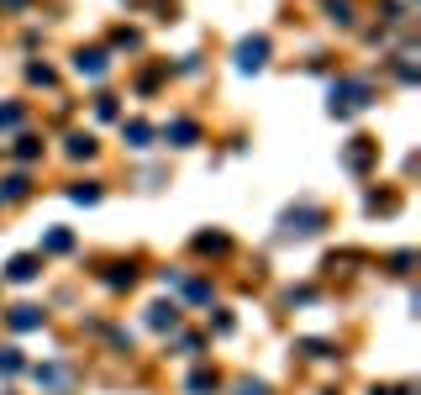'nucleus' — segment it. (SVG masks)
I'll use <instances>...</instances> for the list:
<instances>
[]
</instances>
